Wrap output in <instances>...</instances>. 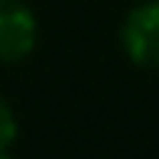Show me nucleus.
<instances>
[{
  "label": "nucleus",
  "instance_id": "obj_1",
  "mask_svg": "<svg viewBox=\"0 0 159 159\" xmlns=\"http://www.w3.org/2000/svg\"><path fill=\"white\" fill-rule=\"evenodd\" d=\"M120 49L136 68L159 71V0H143L124 16Z\"/></svg>",
  "mask_w": 159,
  "mask_h": 159
},
{
  "label": "nucleus",
  "instance_id": "obj_2",
  "mask_svg": "<svg viewBox=\"0 0 159 159\" xmlns=\"http://www.w3.org/2000/svg\"><path fill=\"white\" fill-rule=\"evenodd\" d=\"M39 42V20L23 0H0V65H16Z\"/></svg>",
  "mask_w": 159,
  "mask_h": 159
},
{
  "label": "nucleus",
  "instance_id": "obj_3",
  "mask_svg": "<svg viewBox=\"0 0 159 159\" xmlns=\"http://www.w3.org/2000/svg\"><path fill=\"white\" fill-rule=\"evenodd\" d=\"M16 133H20V124H16V114L13 107L0 98V153H10V146L16 143Z\"/></svg>",
  "mask_w": 159,
  "mask_h": 159
},
{
  "label": "nucleus",
  "instance_id": "obj_4",
  "mask_svg": "<svg viewBox=\"0 0 159 159\" xmlns=\"http://www.w3.org/2000/svg\"><path fill=\"white\" fill-rule=\"evenodd\" d=\"M0 159H13V156H10V153H0Z\"/></svg>",
  "mask_w": 159,
  "mask_h": 159
}]
</instances>
